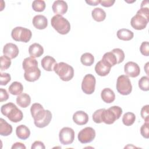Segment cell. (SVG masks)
<instances>
[{
  "label": "cell",
  "instance_id": "6da1fadb",
  "mask_svg": "<svg viewBox=\"0 0 149 149\" xmlns=\"http://www.w3.org/2000/svg\"><path fill=\"white\" fill-rule=\"evenodd\" d=\"M31 115L36 126L43 128L49 125L52 119V113L49 110H45L39 103L33 104L30 108Z\"/></svg>",
  "mask_w": 149,
  "mask_h": 149
},
{
  "label": "cell",
  "instance_id": "7a4b0ae2",
  "mask_svg": "<svg viewBox=\"0 0 149 149\" xmlns=\"http://www.w3.org/2000/svg\"><path fill=\"white\" fill-rule=\"evenodd\" d=\"M149 21V9L147 5L141 6L140 9L137 12L130 20L132 27L137 30L144 29Z\"/></svg>",
  "mask_w": 149,
  "mask_h": 149
},
{
  "label": "cell",
  "instance_id": "3957f363",
  "mask_svg": "<svg viewBox=\"0 0 149 149\" xmlns=\"http://www.w3.org/2000/svg\"><path fill=\"white\" fill-rule=\"evenodd\" d=\"M2 114L6 116L9 120L14 123L21 121L23 118V114L16 105L12 102H8L2 105L1 108Z\"/></svg>",
  "mask_w": 149,
  "mask_h": 149
},
{
  "label": "cell",
  "instance_id": "277c9868",
  "mask_svg": "<svg viewBox=\"0 0 149 149\" xmlns=\"http://www.w3.org/2000/svg\"><path fill=\"white\" fill-rule=\"evenodd\" d=\"M122 113V109L119 106H112L106 109L103 108L101 113V120L107 125L113 123Z\"/></svg>",
  "mask_w": 149,
  "mask_h": 149
},
{
  "label": "cell",
  "instance_id": "5b68a950",
  "mask_svg": "<svg viewBox=\"0 0 149 149\" xmlns=\"http://www.w3.org/2000/svg\"><path fill=\"white\" fill-rule=\"evenodd\" d=\"M54 70L60 79L65 81H70L74 76L73 67L65 62H61L56 63L54 67Z\"/></svg>",
  "mask_w": 149,
  "mask_h": 149
},
{
  "label": "cell",
  "instance_id": "8992f818",
  "mask_svg": "<svg viewBox=\"0 0 149 149\" xmlns=\"http://www.w3.org/2000/svg\"><path fill=\"white\" fill-rule=\"evenodd\" d=\"M52 27L59 34L65 35L70 30V24L69 21L61 15H56L51 20Z\"/></svg>",
  "mask_w": 149,
  "mask_h": 149
},
{
  "label": "cell",
  "instance_id": "52a82bcc",
  "mask_svg": "<svg viewBox=\"0 0 149 149\" xmlns=\"http://www.w3.org/2000/svg\"><path fill=\"white\" fill-rule=\"evenodd\" d=\"M11 36L16 41L27 42L31 38L32 33L30 30L27 28L18 26L12 30Z\"/></svg>",
  "mask_w": 149,
  "mask_h": 149
},
{
  "label": "cell",
  "instance_id": "ba28073f",
  "mask_svg": "<svg viewBox=\"0 0 149 149\" xmlns=\"http://www.w3.org/2000/svg\"><path fill=\"white\" fill-rule=\"evenodd\" d=\"M116 87L118 92L123 95L130 94L132 91L131 81L126 75H120L118 77Z\"/></svg>",
  "mask_w": 149,
  "mask_h": 149
},
{
  "label": "cell",
  "instance_id": "9c48e42d",
  "mask_svg": "<svg viewBox=\"0 0 149 149\" xmlns=\"http://www.w3.org/2000/svg\"><path fill=\"white\" fill-rule=\"evenodd\" d=\"M96 80L94 75L91 74H86L81 83L82 91L86 94H91L95 91Z\"/></svg>",
  "mask_w": 149,
  "mask_h": 149
},
{
  "label": "cell",
  "instance_id": "30bf717a",
  "mask_svg": "<svg viewBox=\"0 0 149 149\" xmlns=\"http://www.w3.org/2000/svg\"><path fill=\"white\" fill-rule=\"evenodd\" d=\"M59 139L61 143L63 145L72 144L74 140V132L69 127H63L59 133Z\"/></svg>",
  "mask_w": 149,
  "mask_h": 149
},
{
  "label": "cell",
  "instance_id": "8fae6325",
  "mask_svg": "<svg viewBox=\"0 0 149 149\" xmlns=\"http://www.w3.org/2000/svg\"><path fill=\"white\" fill-rule=\"evenodd\" d=\"M95 137V131L91 127H86L81 129L78 133L77 138L82 144H86L91 142Z\"/></svg>",
  "mask_w": 149,
  "mask_h": 149
},
{
  "label": "cell",
  "instance_id": "7c38bea8",
  "mask_svg": "<svg viewBox=\"0 0 149 149\" xmlns=\"http://www.w3.org/2000/svg\"><path fill=\"white\" fill-rule=\"evenodd\" d=\"M124 71L127 76L136 77L140 74V68L136 63L130 61L125 65Z\"/></svg>",
  "mask_w": 149,
  "mask_h": 149
},
{
  "label": "cell",
  "instance_id": "4fadbf2b",
  "mask_svg": "<svg viewBox=\"0 0 149 149\" xmlns=\"http://www.w3.org/2000/svg\"><path fill=\"white\" fill-rule=\"evenodd\" d=\"M41 76V70L37 67L31 68L24 70V77L26 81L29 82H34L37 80Z\"/></svg>",
  "mask_w": 149,
  "mask_h": 149
},
{
  "label": "cell",
  "instance_id": "5bb4252c",
  "mask_svg": "<svg viewBox=\"0 0 149 149\" xmlns=\"http://www.w3.org/2000/svg\"><path fill=\"white\" fill-rule=\"evenodd\" d=\"M19 50L17 45L15 44L9 42L6 44L3 48V54L10 59H14L18 55Z\"/></svg>",
  "mask_w": 149,
  "mask_h": 149
},
{
  "label": "cell",
  "instance_id": "9a60e30c",
  "mask_svg": "<svg viewBox=\"0 0 149 149\" xmlns=\"http://www.w3.org/2000/svg\"><path fill=\"white\" fill-rule=\"evenodd\" d=\"M68 8V6L67 3L62 0H57L54 1L52 6V9L54 13L61 16L67 12Z\"/></svg>",
  "mask_w": 149,
  "mask_h": 149
},
{
  "label": "cell",
  "instance_id": "2e32d148",
  "mask_svg": "<svg viewBox=\"0 0 149 149\" xmlns=\"http://www.w3.org/2000/svg\"><path fill=\"white\" fill-rule=\"evenodd\" d=\"M32 23L34 27L39 30L45 29L48 26L47 17L42 15H36L33 19Z\"/></svg>",
  "mask_w": 149,
  "mask_h": 149
},
{
  "label": "cell",
  "instance_id": "e0dca14e",
  "mask_svg": "<svg viewBox=\"0 0 149 149\" xmlns=\"http://www.w3.org/2000/svg\"><path fill=\"white\" fill-rule=\"evenodd\" d=\"M73 120L78 125H84L88 122V116L85 112L78 111L73 115Z\"/></svg>",
  "mask_w": 149,
  "mask_h": 149
},
{
  "label": "cell",
  "instance_id": "ac0fdd59",
  "mask_svg": "<svg viewBox=\"0 0 149 149\" xmlns=\"http://www.w3.org/2000/svg\"><path fill=\"white\" fill-rule=\"evenodd\" d=\"M101 61L106 65L111 68L116 64H118V58L114 52L112 51L104 54Z\"/></svg>",
  "mask_w": 149,
  "mask_h": 149
},
{
  "label": "cell",
  "instance_id": "d6986e66",
  "mask_svg": "<svg viewBox=\"0 0 149 149\" xmlns=\"http://www.w3.org/2000/svg\"><path fill=\"white\" fill-rule=\"evenodd\" d=\"M41 63V66L45 70L51 72L54 70V67L56 65V62L53 57L47 55L42 59Z\"/></svg>",
  "mask_w": 149,
  "mask_h": 149
},
{
  "label": "cell",
  "instance_id": "ffe728a7",
  "mask_svg": "<svg viewBox=\"0 0 149 149\" xmlns=\"http://www.w3.org/2000/svg\"><path fill=\"white\" fill-rule=\"evenodd\" d=\"M29 53L33 58L40 57L44 54V48L38 43H33L29 47Z\"/></svg>",
  "mask_w": 149,
  "mask_h": 149
},
{
  "label": "cell",
  "instance_id": "44dd1931",
  "mask_svg": "<svg viewBox=\"0 0 149 149\" xmlns=\"http://www.w3.org/2000/svg\"><path fill=\"white\" fill-rule=\"evenodd\" d=\"M101 97L103 101L110 104L115 100V94L112 90L109 88H104L101 93Z\"/></svg>",
  "mask_w": 149,
  "mask_h": 149
},
{
  "label": "cell",
  "instance_id": "7402d4cb",
  "mask_svg": "<svg viewBox=\"0 0 149 149\" xmlns=\"http://www.w3.org/2000/svg\"><path fill=\"white\" fill-rule=\"evenodd\" d=\"M111 68V67L106 65L101 60L96 63L95 66V71L98 75L100 76H105L110 72Z\"/></svg>",
  "mask_w": 149,
  "mask_h": 149
},
{
  "label": "cell",
  "instance_id": "603a6c76",
  "mask_svg": "<svg viewBox=\"0 0 149 149\" xmlns=\"http://www.w3.org/2000/svg\"><path fill=\"white\" fill-rule=\"evenodd\" d=\"M16 134L19 139L22 140H26L30 135V130L26 126L20 125L16 127Z\"/></svg>",
  "mask_w": 149,
  "mask_h": 149
},
{
  "label": "cell",
  "instance_id": "cb8c5ba5",
  "mask_svg": "<svg viewBox=\"0 0 149 149\" xmlns=\"http://www.w3.org/2000/svg\"><path fill=\"white\" fill-rule=\"evenodd\" d=\"M16 103L22 108H27L31 103L30 96L26 93H22L16 97Z\"/></svg>",
  "mask_w": 149,
  "mask_h": 149
},
{
  "label": "cell",
  "instance_id": "d4e9b609",
  "mask_svg": "<svg viewBox=\"0 0 149 149\" xmlns=\"http://www.w3.org/2000/svg\"><path fill=\"white\" fill-rule=\"evenodd\" d=\"M12 126L2 118L0 119V134L8 136L12 133Z\"/></svg>",
  "mask_w": 149,
  "mask_h": 149
},
{
  "label": "cell",
  "instance_id": "484cf974",
  "mask_svg": "<svg viewBox=\"0 0 149 149\" xmlns=\"http://www.w3.org/2000/svg\"><path fill=\"white\" fill-rule=\"evenodd\" d=\"M117 37L123 41H129L134 37V33L131 30L127 29H119L116 33Z\"/></svg>",
  "mask_w": 149,
  "mask_h": 149
},
{
  "label": "cell",
  "instance_id": "4316f807",
  "mask_svg": "<svg viewBox=\"0 0 149 149\" xmlns=\"http://www.w3.org/2000/svg\"><path fill=\"white\" fill-rule=\"evenodd\" d=\"M93 19L98 22H102L106 17L105 12L101 8H95L91 12Z\"/></svg>",
  "mask_w": 149,
  "mask_h": 149
},
{
  "label": "cell",
  "instance_id": "83f0119b",
  "mask_svg": "<svg viewBox=\"0 0 149 149\" xmlns=\"http://www.w3.org/2000/svg\"><path fill=\"white\" fill-rule=\"evenodd\" d=\"M8 90L9 93L14 95H19L23 91L22 84L18 81H13L9 87Z\"/></svg>",
  "mask_w": 149,
  "mask_h": 149
},
{
  "label": "cell",
  "instance_id": "f1b7e54d",
  "mask_svg": "<svg viewBox=\"0 0 149 149\" xmlns=\"http://www.w3.org/2000/svg\"><path fill=\"white\" fill-rule=\"evenodd\" d=\"M80 61L83 65L90 66L93 64L94 62V57L89 52H86L81 55Z\"/></svg>",
  "mask_w": 149,
  "mask_h": 149
},
{
  "label": "cell",
  "instance_id": "f546056e",
  "mask_svg": "<svg viewBox=\"0 0 149 149\" xmlns=\"http://www.w3.org/2000/svg\"><path fill=\"white\" fill-rule=\"evenodd\" d=\"M136 120V116L133 112H128L125 113L122 117V122L123 123L127 126H129L132 125Z\"/></svg>",
  "mask_w": 149,
  "mask_h": 149
},
{
  "label": "cell",
  "instance_id": "4dcf8cb0",
  "mask_svg": "<svg viewBox=\"0 0 149 149\" xmlns=\"http://www.w3.org/2000/svg\"><path fill=\"white\" fill-rule=\"evenodd\" d=\"M38 66V62L34 58L31 57L26 58L22 63V67L24 70Z\"/></svg>",
  "mask_w": 149,
  "mask_h": 149
},
{
  "label": "cell",
  "instance_id": "1f68e13d",
  "mask_svg": "<svg viewBox=\"0 0 149 149\" xmlns=\"http://www.w3.org/2000/svg\"><path fill=\"white\" fill-rule=\"evenodd\" d=\"M45 6V2L42 0H35L32 3V8L36 12H41L44 11Z\"/></svg>",
  "mask_w": 149,
  "mask_h": 149
},
{
  "label": "cell",
  "instance_id": "d6a6232c",
  "mask_svg": "<svg viewBox=\"0 0 149 149\" xmlns=\"http://www.w3.org/2000/svg\"><path fill=\"white\" fill-rule=\"evenodd\" d=\"M139 88L144 91L149 90V78L148 76H143L139 80Z\"/></svg>",
  "mask_w": 149,
  "mask_h": 149
},
{
  "label": "cell",
  "instance_id": "836d02e7",
  "mask_svg": "<svg viewBox=\"0 0 149 149\" xmlns=\"http://www.w3.org/2000/svg\"><path fill=\"white\" fill-rule=\"evenodd\" d=\"M11 59L6 55L1 56V70L8 69L11 65Z\"/></svg>",
  "mask_w": 149,
  "mask_h": 149
},
{
  "label": "cell",
  "instance_id": "e575fe53",
  "mask_svg": "<svg viewBox=\"0 0 149 149\" xmlns=\"http://www.w3.org/2000/svg\"><path fill=\"white\" fill-rule=\"evenodd\" d=\"M141 118L145 120V122L149 121V105H146L142 107L140 112Z\"/></svg>",
  "mask_w": 149,
  "mask_h": 149
},
{
  "label": "cell",
  "instance_id": "d590c367",
  "mask_svg": "<svg viewBox=\"0 0 149 149\" xmlns=\"http://www.w3.org/2000/svg\"><path fill=\"white\" fill-rule=\"evenodd\" d=\"M11 80L10 75L8 73H0V84L1 86L6 85Z\"/></svg>",
  "mask_w": 149,
  "mask_h": 149
},
{
  "label": "cell",
  "instance_id": "8d00e7d4",
  "mask_svg": "<svg viewBox=\"0 0 149 149\" xmlns=\"http://www.w3.org/2000/svg\"><path fill=\"white\" fill-rule=\"evenodd\" d=\"M112 52H114V54L116 55L118 60V63H120L122 62L125 59V53L120 48H114L112 50Z\"/></svg>",
  "mask_w": 149,
  "mask_h": 149
},
{
  "label": "cell",
  "instance_id": "74e56055",
  "mask_svg": "<svg viewBox=\"0 0 149 149\" xmlns=\"http://www.w3.org/2000/svg\"><path fill=\"white\" fill-rule=\"evenodd\" d=\"M140 51L141 54L144 56L149 55V44L148 41H144L140 47Z\"/></svg>",
  "mask_w": 149,
  "mask_h": 149
},
{
  "label": "cell",
  "instance_id": "f35d334b",
  "mask_svg": "<svg viewBox=\"0 0 149 149\" xmlns=\"http://www.w3.org/2000/svg\"><path fill=\"white\" fill-rule=\"evenodd\" d=\"M148 125V122H145L140 128V133L142 136L146 139H148L149 137Z\"/></svg>",
  "mask_w": 149,
  "mask_h": 149
},
{
  "label": "cell",
  "instance_id": "ab89813d",
  "mask_svg": "<svg viewBox=\"0 0 149 149\" xmlns=\"http://www.w3.org/2000/svg\"><path fill=\"white\" fill-rule=\"evenodd\" d=\"M103 110V108L99 109L98 110H96L93 114V121L96 123H102L101 120V113L102 111Z\"/></svg>",
  "mask_w": 149,
  "mask_h": 149
},
{
  "label": "cell",
  "instance_id": "60d3db41",
  "mask_svg": "<svg viewBox=\"0 0 149 149\" xmlns=\"http://www.w3.org/2000/svg\"><path fill=\"white\" fill-rule=\"evenodd\" d=\"M9 98V95L8 92L5 89L2 88H0V101L3 102L6 101Z\"/></svg>",
  "mask_w": 149,
  "mask_h": 149
},
{
  "label": "cell",
  "instance_id": "b9f144b4",
  "mask_svg": "<svg viewBox=\"0 0 149 149\" xmlns=\"http://www.w3.org/2000/svg\"><path fill=\"white\" fill-rule=\"evenodd\" d=\"M31 149H37V148H40V149H45V147L44 144V143L42 141H34L31 147Z\"/></svg>",
  "mask_w": 149,
  "mask_h": 149
},
{
  "label": "cell",
  "instance_id": "7bdbcfd3",
  "mask_svg": "<svg viewBox=\"0 0 149 149\" xmlns=\"http://www.w3.org/2000/svg\"><path fill=\"white\" fill-rule=\"evenodd\" d=\"M115 2V0H107V1H100V3L102 6H104V7H111L112 6L113 3Z\"/></svg>",
  "mask_w": 149,
  "mask_h": 149
},
{
  "label": "cell",
  "instance_id": "ee69618b",
  "mask_svg": "<svg viewBox=\"0 0 149 149\" xmlns=\"http://www.w3.org/2000/svg\"><path fill=\"white\" fill-rule=\"evenodd\" d=\"M12 149H26V147L24 145V144L20 143V142H16L14 143L12 146Z\"/></svg>",
  "mask_w": 149,
  "mask_h": 149
},
{
  "label": "cell",
  "instance_id": "f6af8a7d",
  "mask_svg": "<svg viewBox=\"0 0 149 149\" xmlns=\"http://www.w3.org/2000/svg\"><path fill=\"white\" fill-rule=\"evenodd\" d=\"M86 2L91 6H96L98 4L100 3V1H86Z\"/></svg>",
  "mask_w": 149,
  "mask_h": 149
}]
</instances>
